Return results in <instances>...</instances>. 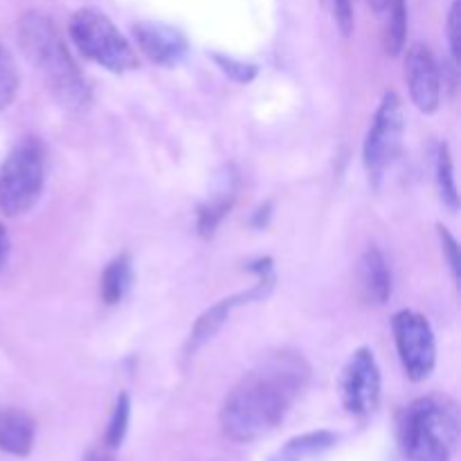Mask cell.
<instances>
[{
    "label": "cell",
    "instance_id": "23",
    "mask_svg": "<svg viewBox=\"0 0 461 461\" xmlns=\"http://www.w3.org/2000/svg\"><path fill=\"white\" fill-rule=\"evenodd\" d=\"M448 43H450V54H453L455 63H459L461 59V9L459 0H453V7L448 14Z\"/></svg>",
    "mask_w": 461,
    "mask_h": 461
},
{
    "label": "cell",
    "instance_id": "7",
    "mask_svg": "<svg viewBox=\"0 0 461 461\" xmlns=\"http://www.w3.org/2000/svg\"><path fill=\"white\" fill-rule=\"evenodd\" d=\"M392 331H394L396 351H399L401 363H403L410 381H426L435 372L437 365L435 331H432L426 315L408 309L399 311L392 318Z\"/></svg>",
    "mask_w": 461,
    "mask_h": 461
},
{
    "label": "cell",
    "instance_id": "12",
    "mask_svg": "<svg viewBox=\"0 0 461 461\" xmlns=\"http://www.w3.org/2000/svg\"><path fill=\"white\" fill-rule=\"evenodd\" d=\"M36 423L18 408L0 405V450L14 457H27L34 448Z\"/></svg>",
    "mask_w": 461,
    "mask_h": 461
},
{
    "label": "cell",
    "instance_id": "19",
    "mask_svg": "<svg viewBox=\"0 0 461 461\" xmlns=\"http://www.w3.org/2000/svg\"><path fill=\"white\" fill-rule=\"evenodd\" d=\"M18 86H21V75H18L16 61L9 54V50L0 43V111L12 106Z\"/></svg>",
    "mask_w": 461,
    "mask_h": 461
},
{
    "label": "cell",
    "instance_id": "3",
    "mask_svg": "<svg viewBox=\"0 0 461 461\" xmlns=\"http://www.w3.org/2000/svg\"><path fill=\"white\" fill-rule=\"evenodd\" d=\"M457 437V410L441 396L412 401L399 419L401 450L410 461H450Z\"/></svg>",
    "mask_w": 461,
    "mask_h": 461
},
{
    "label": "cell",
    "instance_id": "25",
    "mask_svg": "<svg viewBox=\"0 0 461 461\" xmlns=\"http://www.w3.org/2000/svg\"><path fill=\"white\" fill-rule=\"evenodd\" d=\"M9 250H12V243H9L7 230H5L3 225H0V270H3L5 264H7Z\"/></svg>",
    "mask_w": 461,
    "mask_h": 461
},
{
    "label": "cell",
    "instance_id": "14",
    "mask_svg": "<svg viewBox=\"0 0 461 461\" xmlns=\"http://www.w3.org/2000/svg\"><path fill=\"white\" fill-rule=\"evenodd\" d=\"M131 286H133V261H131V255L122 252L104 268L102 286H99L102 300L106 304H117L124 300Z\"/></svg>",
    "mask_w": 461,
    "mask_h": 461
},
{
    "label": "cell",
    "instance_id": "5",
    "mask_svg": "<svg viewBox=\"0 0 461 461\" xmlns=\"http://www.w3.org/2000/svg\"><path fill=\"white\" fill-rule=\"evenodd\" d=\"M45 185V151L39 138H23L0 165V212L21 216L39 203Z\"/></svg>",
    "mask_w": 461,
    "mask_h": 461
},
{
    "label": "cell",
    "instance_id": "26",
    "mask_svg": "<svg viewBox=\"0 0 461 461\" xmlns=\"http://www.w3.org/2000/svg\"><path fill=\"white\" fill-rule=\"evenodd\" d=\"M84 461H115V457H113L108 448H95L86 455Z\"/></svg>",
    "mask_w": 461,
    "mask_h": 461
},
{
    "label": "cell",
    "instance_id": "2",
    "mask_svg": "<svg viewBox=\"0 0 461 461\" xmlns=\"http://www.w3.org/2000/svg\"><path fill=\"white\" fill-rule=\"evenodd\" d=\"M18 45L27 61L36 68L50 95L66 111H88L93 104V90L68 52L52 18L41 12L23 14L18 21Z\"/></svg>",
    "mask_w": 461,
    "mask_h": 461
},
{
    "label": "cell",
    "instance_id": "6",
    "mask_svg": "<svg viewBox=\"0 0 461 461\" xmlns=\"http://www.w3.org/2000/svg\"><path fill=\"white\" fill-rule=\"evenodd\" d=\"M405 133V115H403V102L396 93L383 95L381 104L376 108L369 133L365 138L363 158L365 167H367L369 180L374 185L381 183L385 171L390 169L392 162L396 160L403 144Z\"/></svg>",
    "mask_w": 461,
    "mask_h": 461
},
{
    "label": "cell",
    "instance_id": "16",
    "mask_svg": "<svg viewBox=\"0 0 461 461\" xmlns=\"http://www.w3.org/2000/svg\"><path fill=\"white\" fill-rule=\"evenodd\" d=\"M405 39H408V5L399 0L390 14L383 18V50L390 57H399L405 50Z\"/></svg>",
    "mask_w": 461,
    "mask_h": 461
},
{
    "label": "cell",
    "instance_id": "10",
    "mask_svg": "<svg viewBox=\"0 0 461 461\" xmlns=\"http://www.w3.org/2000/svg\"><path fill=\"white\" fill-rule=\"evenodd\" d=\"M138 48L160 66H176L187 54V39L180 30L162 23H138L133 27Z\"/></svg>",
    "mask_w": 461,
    "mask_h": 461
},
{
    "label": "cell",
    "instance_id": "18",
    "mask_svg": "<svg viewBox=\"0 0 461 461\" xmlns=\"http://www.w3.org/2000/svg\"><path fill=\"white\" fill-rule=\"evenodd\" d=\"M129 421H131V399L126 392H122L115 401V408H113L111 421H108L106 428V437H104V446L108 450H115L124 444L126 430H129Z\"/></svg>",
    "mask_w": 461,
    "mask_h": 461
},
{
    "label": "cell",
    "instance_id": "4",
    "mask_svg": "<svg viewBox=\"0 0 461 461\" xmlns=\"http://www.w3.org/2000/svg\"><path fill=\"white\" fill-rule=\"evenodd\" d=\"M68 32L77 50L93 63L106 68L108 72L124 75L138 68V54L133 45L99 9L84 7L72 14Z\"/></svg>",
    "mask_w": 461,
    "mask_h": 461
},
{
    "label": "cell",
    "instance_id": "8",
    "mask_svg": "<svg viewBox=\"0 0 461 461\" xmlns=\"http://www.w3.org/2000/svg\"><path fill=\"white\" fill-rule=\"evenodd\" d=\"M342 405L354 417H367L381 401V367L369 347H360L347 360L340 376Z\"/></svg>",
    "mask_w": 461,
    "mask_h": 461
},
{
    "label": "cell",
    "instance_id": "9",
    "mask_svg": "<svg viewBox=\"0 0 461 461\" xmlns=\"http://www.w3.org/2000/svg\"><path fill=\"white\" fill-rule=\"evenodd\" d=\"M405 81L412 104L426 115L437 113L441 104V72L432 50L423 43L410 45L405 52Z\"/></svg>",
    "mask_w": 461,
    "mask_h": 461
},
{
    "label": "cell",
    "instance_id": "11",
    "mask_svg": "<svg viewBox=\"0 0 461 461\" xmlns=\"http://www.w3.org/2000/svg\"><path fill=\"white\" fill-rule=\"evenodd\" d=\"M356 279H358V291L367 304L383 306L392 295V270L387 266L385 257L376 246H369L363 252L356 268Z\"/></svg>",
    "mask_w": 461,
    "mask_h": 461
},
{
    "label": "cell",
    "instance_id": "1",
    "mask_svg": "<svg viewBox=\"0 0 461 461\" xmlns=\"http://www.w3.org/2000/svg\"><path fill=\"white\" fill-rule=\"evenodd\" d=\"M309 378V363L295 351H275L261 358L223 401L221 428L225 437L246 444L270 435L291 412Z\"/></svg>",
    "mask_w": 461,
    "mask_h": 461
},
{
    "label": "cell",
    "instance_id": "24",
    "mask_svg": "<svg viewBox=\"0 0 461 461\" xmlns=\"http://www.w3.org/2000/svg\"><path fill=\"white\" fill-rule=\"evenodd\" d=\"M396 3H399V0H367L369 9H372V12L376 14L378 18H385L387 14H390L392 9H394Z\"/></svg>",
    "mask_w": 461,
    "mask_h": 461
},
{
    "label": "cell",
    "instance_id": "20",
    "mask_svg": "<svg viewBox=\"0 0 461 461\" xmlns=\"http://www.w3.org/2000/svg\"><path fill=\"white\" fill-rule=\"evenodd\" d=\"M324 5L331 12L342 36H349L354 32V5H351V0H324Z\"/></svg>",
    "mask_w": 461,
    "mask_h": 461
},
{
    "label": "cell",
    "instance_id": "13",
    "mask_svg": "<svg viewBox=\"0 0 461 461\" xmlns=\"http://www.w3.org/2000/svg\"><path fill=\"white\" fill-rule=\"evenodd\" d=\"M336 441L338 437L329 430L306 432V435L293 437L291 441H286L268 461H311L333 448Z\"/></svg>",
    "mask_w": 461,
    "mask_h": 461
},
{
    "label": "cell",
    "instance_id": "22",
    "mask_svg": "<svg viewBox=\"0 0 461 461\" xmlns=\"http://www.w3.org/2000/svg\"><path fill=\"white\" fill-rule=\"evenodd\" d=\"M439 239H441V250H444L446 259H448L450 270H453V277L455 282L459 284L461 277V266H459V246H457V239L450 234L448 228L439 225Z\"/></svg>",
    "mask_w": 461,
    "mask_h": 461
},
{
    "label": "cell",
    "instance_id": "17",
    "mask_svg": "<svg viewBox=\"0 0 461 461\" xmlns=\"http://www.w3.org/2000/svg\"><path fill=\"white\" fill-rule=\"evenodd\" d=\"M437 189H439L441 203H444L450 212H457L459 194L457 180H455L453 156H450L448 144H441L439 153H437Z\"/></svg>",
    "mask_w": 461,
    "mask_h": 461
},
{
    "label": "cell",
    "instance_id": "21",
    "mask_svg": "<svg viewBox=\"0 0 461 461\" xmlns=\"http://www.w3.org/2000/svg\"><path fill=\"white\" fill-rule=\"evenodd\" d=\"M214 61L223 68V72H228L232 79L241 81V84H248V81L255 79L257 75V66H250V63H241V61H234V59L223 57V54H216Z\"/></svg>",
    "mask_w": 461,
    "mask_h": 461
},
{
    "label": "cell",
    "instance_id": "15",
    "mask_svg": "<svg viewBox=\"0 0 461 461\" xmlns=\"http://www.w3.org/2000/svg\"><path fill=\"white\" fill-rule=\"evenodd\" d=\"M232 203H234V178L230 176V178H223V187H221L219 192H216L214 196H212L205 205H201V210H198L196 225L201 237L210 239L212 234L216 232L221 221L225 219V214H228L230 207H232Z\"/></svg>",
    "mask_w": 461,
    "mask_h": 461
}]
</instances>
